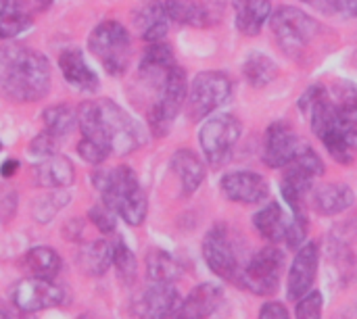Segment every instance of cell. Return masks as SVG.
I'll list each match as a JSON object with an SVG mask.
<instances>
[{"instance_id": "7bdbcfd3", "label": "cell", "mask_w": 357, "mask_h": 319, "mask_svg": "<svg viewBox=\"0 0 357 319\" xmlns=\"http://www.w3.org/2000/svg\"><path fill=\"white\" fill-rule=\"evenodd\" d=\"M17 169H19V163H17L15 159H8V161H4V163H2L0 173H2L4 178H10L13 173H17Z\"/></svg>"}, {"instance_id": "83f0119b", "label": "cell", "mask_w": 357, "mask_h": 319, "mask_svg": "<svg viewBox=\"0 0 357 319\" xmlns=\"http://www.w3.org/2000/svg\"><path fill=\"white\" fill-rule=\"evenodd\" d=\"M23 267L33 278L52 280L61 272V257L50 247H36L23 255Z\"/></svg>"}, {"instance_id": "d6a6232c", "label": "cell", "mask_w": 357, "mask_h": 319, "mask_svg": "<svg viewBox=\"0 0 357 319\" xmlns=\"http://www.w3.org/2000/svg\"><path fill=\"white\" fill-rule=\"evenodd\" d=\"M42 119L46 123V132H50L59 140L63 136H69L77 125V113L67 104H54L46 109L42 113Z\"/></svg>"}, {"instance_id": "74e56055", "label": "cell", "mask_w": 357, "mask_h": 319, "mask_svg": "<svg viewBox=\"0 0 357 319\" xmlns=\"http://www.w3.org/2000/svg\"><path fill=\"white\" fill-rule=\"evenodd\" d=\"M56 146H59V138H54L50 132H40L33 140H31V144H29V153L36 157V161H40V159H44V157H48V155H54L56 153Z\"/></svg>"}, {"instance_id": "4fadbf2b", "label": "cell", "mask_w": 357, "mask_h": 319, "mask_svg": "<svg viewBox=\"0 0 357 319\" xmlns=\"http://www.w3.org/2000/svg\"><path fill=\"white\" fill-rule=\"evenodd\" d=\"M182 303L180 293L169 282H149L134 299L132 313L136 319H174Z\"/></svg>"}, {"instance_id": "44dd1931", "label": "cell", "mask_w": 357, "mask_h": 319, "mask_svg": "<svg viewBox=\"0 0 357 319\" xmlns=\"http://www.w3.org/2000/svg\"><path fill=\"white\" fill-rule=\"evenodd\" d=\"M59 67L63 71V77L65 81H69L73 88L77 90H84V92H94L98 90V77L96 73L88 67V63L84 61V54L82 50L77 48H69V50H63L61 56H59Z\"/></svg>"}, {"instance_id": "603a6c76", "label": "cell", "mask_w": 357, "mask_h": 319, "mask_svg": "<svg viewBox=\"0 0 357 319\" xmlns=\"http://www.w3.org/2000/svg\"><path fill=\"white\" fill-rule=\"evenodd\" d=\"M172 169H174L176 178L180 180V190H182L184 196L195 194L199 190V186L203 184V180H205V165L188 148H180V150L174 153Z\"/></svg>"}, {"instance_id": "ba28073f", "label": "cell", "mask_w": 357, "mask_h": 319, "mask_svg": "<svg viewBox=\"0 0 357 319\" xmlns=\"http://www.w3.org/2000/svg\"><path fill=\"white\" fill-rule=\"evenodd\" d=\"M186 96H188L186 73L182 67L174 65L165 73L163 81L159 84V96L149 111V127H151L153 136L163 138L165 134H169L172 123L178 117Z\"/></svg>"}, {"instance_id": "6da1fadb", "label": "cell", "mask_w": 357, "mask_h": 319, "mask_svg": "<svg viewBox=\"0 0 357 319\" xmlns=\"http://www.w3.org/2000/svg\"><path fill=\"white\" fill-rule=\"evenodd\" d=\"M299 109L328 155L337 163H354L357 150V84L335 81L331 90L310 86L299 98Z\"/></svg>"}, {"instance_id": "f1b7e54d", "label": "cell", "mask_w": 357, "mask_h": 319, "mask_svg": "<svg viewBox=\"0 0 357 319\" xmlns=\"http://www.w3.org/2000/svg\"><path fill=\"white\" fill-rule=\"evenodd\" d=\"M176 65L174 61V50L163 44V42H151V46L144 50V56L140 61V73L144 77H153L159 79V84L163 81L165 73Z\"/></svg>"}, {"instance_id": "4dcf8cb0", "label": "cell", "mask_w": 357, "mask_h": 319, "mask_svg": "<svg viewBox=\"0 0 357 319\" xmlns=\"http://www.w3.org/2000/svg\"><path fill=\"white\" fill-rule=\"evenodd\" d=\"M243 73L253 88H264L276 79L278 65L266 52H251L243 63Z\"/></svg>"}, {"instance_id": "e575fe53", "label": "cell", "mask_w": 357, "mask_h": 319, "mask_svg": "<svg viewBox=\"0 0 357 319\" xmlns=\"http://www.w3.org/2000/svg\"><path fill=\"white\" fill-rule=\"evenodd\" d=\"M69 203V192H63V190H56L52 188L50 194H46L44 199L38 201V207H36V217L38 221H48L50 217H54L56 211L63 209V205Z\"/></svg>"}, {"instance_id": "ee69618b", "label": "cell", "mask_w": 357, "mask_h": 319, "mask_svg": "<svg viewBox=\"0 0 357 319\" xmlns=\"http://www.w3.org/2000/svg\"><path fill=\"white\" fill-rule=\"evenodd\" d=\"M79 319H98L96 316H92V313H86V316H82Z\"/></svg>"}, {"instance_id": "d590c367", "label": "cell", "mask_w": 357, "mask_h": 319, "mask_svg": "<svg viewBox=\"0 0 357 319\" xmlns=\"http://www.w3.org/2000/svg\"><path fill=\"white\" fill-rule=\"evenodd\" d=\"M324 299L320 290H310L303 295L295 307V319H322Z\"/></svg>"}, {"instance_id": "3957f363", "label": "cell", "mask_w": 357, "mask_h": 319, "mask_svg": "<svg viewBox=\"0 0 357 319\" xmlns=\"http://www.w3.org/2000/svg\"><path fill=\"white\" fill-rule=\"evenodd\" d=\"M92 184L100 192L102 203L111 207L128 226H140L146 219V194L128 165L94 171Z\"/></svg>"}, {"instance_id": "bcb514c9", "label": "cell", "mask_w": 357, "mask_h": 319, "mask_svg": "<svg viewBox=\"0 0 357 319\" xmlns=\"http://www.w3.org/2000/svg\"><path fill=\"white\" fill-rule=\"evenodd\" d=\"M0 150H2V142H0Z\"/></svg>"}, {"instance_id": "9c48e42d", "label": "cell", "mask_w": 357, "mask_h": 319, "mask_svg": "<svg viewBox=\"0 0 357 319\" xmlns=\"http://www.w3.org/2000/svg\"><path fill=\"white\" fill-rule=\"evenodd\" d=\"M284 270V253L276 247H266L243 265L236 284L257 297H270L280 286Z\"/></svg>"}, {"instance_id": "52a82bcc", "label": "cell", "mask_w": 357, "mask_h": 319, "mask_svg": "<svg viewBox=\"0 0 357 319\" xmlns=\"http://www.w3.org/2000/svg\"><path fill=\"white\" fill-rule=\"evenodd\" d=\"M88 48L109 75L126 73L132 56V38L119 21L98 23L88 38Z\"/></svg>"}, {"instance_id": "f546056e", "label": "cell", "mask_w": 357, "mask_h": 319, "mask_svg": "<svg viewBox=\"0 0 357 319\" xmlns=\"http://www.w3.org/2000/svg\"><path fill=\"white\" fill-rule=\"evenodd\" d=\"M77 261L88 276H105L113 265V244L109 240H94L82 249Z\"/></svg>"}, {"instance_id": "8d00e7d4", "label": "cell", "mask_w": 357, "mask_h": 319, "mask_svg": "<svg viewBox=\"0 0 357 319\" xmlns=\"http://www.w3.org/2000/svg\"><path fill=\"white\" fill-rule=\"evenodd\" d=\"M88 217H90V221H92L102 234H111V232H115V228H117V213H115L111 207H107L105 203L94 205V207L90 209Z\"/></svg>"}, {"instance_id": "cb8c5ba5", "label": "cell", "mask_w": 357, "mask_h": 319, "mask_svg": "<svg viewBox=\"0 0 357 319\" xmlns=\"http://www.w3.org/2000/svg\"><path fill=\"white\" fill-rule=\"evenodd\" d=\"M356 196L347 184H326L312 192V205L320 215H339L354 205Z\"/></svg>"}, {"instance_id": "5b68a950", "label": "cell", "mask_w": 357, "mask_h": 319, "mask_svg": "<svg viewBox=\"0 0 357 319\" xmlns=\"http://www.w3.org/2000/svg\"><path fill=\"white\" fill-rule=\"evenodd\" d=\"M324 173L322 157L307 144H301L295 159L284 167L280 190L293 213H303L305 201L312 192L314 180Z\"/></svg>"}, {"instance_id": "30bf717a", "label": "cell", "mask_w": 357, "mask_h": 319, "mask_svg": "<svg viewBox=\"0 0 357 319\" xmlns=\"http://www.w3.org/2000/svg\"><path fill=\"white\" fill-rule=\"evenodd\" d=\"M238 138H241V123L234 115L228 113L207 119L199 130V142L203 155L213 167H222L230 159Z\"/></svg>"}, {"instance_id": "2e32d148", "label": "cell", "mask_w": 357, "mask_h": 319, "mask_svg": "<svg viewBox=\"0 0 357 319\" xmlns=\"http://www.w3.org/2000/svg\"><path fill=\"white\" fill-rule=\"evenodd\" d=\"M320 265V247L318 242H303L293 259L291 272H289V290L287 297L291 301H299L303 295H307L316 282Z\"/></svg>"}, {"instance_id": "1f68e13d", "label": "cell", "mask_w": 357, "mask_h": 319, "mask_svg": "<svg viewBox=\"0 0 357 319\" xmlns=\"http://www.w3.org/2000/svg\"><path fill=\"white\" fill-rule=\"evenodd\" d=\"M182 274L180 263L165 251L153 249L146 257V278L149 282H169L174 284Z\"/></svg>"}, {"instance_id": "484cf974", "label": "cell", "mask_w": 357, "mask_h": 319, "mask_svg": "<svg viewBox=\"0 0 357 319\" xmlns=\"http://www.w3.org/2000/svg\"><path fill=\"white\" fill-rule=\"evenodd\" d=\"M31 25L27 0H0V40H10Z\"/></svg>"}, {"instance_id": "4316f807", "label": "cell", "mask_w": 357, "mask_h": 319, "mask_svg": "<svg viewBox=\"0 0 357 319\" xmlns=\"http://www.w3.org/2000/svg\"><path fill=\"white\" fill-rule=\"evenodd\" d=\"M165 15L169 21L180 23V25H192V27H203L211 23V15L205 4L197 0H167L163 2Z\"/></svg>"}, {"instance_id": "9a60e30c", "label": "cell", "mask_w": 357, "mask_h": 319, "mask_svg": "<svg viewBox=\"0 0 357 319\" xmlns=\"http://www.w3.org/2000/svg\"><path fill=\"white\" fill-rule=\"evenodd\" d=\"M299 136L284 121H274L264 138V163L272 169H284L301 148Z\"/></svg>"}, {"instance_id": "f35d334b", "label": "cell", "mask_w": 357, "mask_h": 319, "mask_svg": "<svg viewBox=\"0 0 357 319\" xmlns=\"http://www.w3.org/2000/svg\"><path fill=\"white\" fill-rule=\"evenodd\" d=\"M77 153H79V157L84 159V161H88V163H92V165H100L109 155H111V150L109 148H105V146H100V144H96V142H90V140H79V144H77Z\"/></svg>"}, {"instance_id": "e0dca14e", "label": "cell", "mask_w": 357, "mask_h": 319, "mask_svg": "<svg viewBox=\"0 0 357 319\" xmlns=\"http://www.w3.org/2000/svg\"><path fill=\"white\" fill-rule=\"evenodd\" d=\"M222 192L228 201L232 203H243V205H257L268 199L270 186L264 176L255 171H232L226 173L220 182Z\"/></svg>"}, {"instance_id": "8fae6325", "label": "cell", "mask_w": 357, "mask_h": 319, "mask_svg": "<svg viewBox=\"0 0 357 319\" xmlns=\"http://www.w3.org/2000/svg\"><path fill=\"white\" fill-rule=\"evenodd\" d=\"M203 257L207 267L222 280L236 282L243 270L238 249L232 240V232L226 224H215L203 240Z\"/></svg>"}, {"instance_id": "277c9868", "label": "cell", "mask_w": 357, "mask_h": 319, "mask_svg": "<svg viewBox=\"0 0 357 319\" xmlns=\"http://www.w3.org/2000/svg\"><path fill=\"white\" fill-rule=\"evenodd\" d=\"M94 111H96L98 130H100L102 138L107 140V144L111 146V153L130 155L142 146V142H144L142 127L117 102H113L109 98L96 100Z\"/></svg>"}, {"instance_id": "d4e9b609", "label": "cell", "mask_w": 357, "mask_h": 319, "mask_svg": "<svg viewBox=\"0 0 357 319\" xmlns=\"http://www.w3.org/2000/svg\"><path fill=\"white\" fill-rule=\"evenodd\" d=\"M234 21L241 33L257 36L272 13L270 0H234Z\"/></svg>"}, {"instance_id": "f6af8a7d", "label": "cell", "mask_w": 357, "mask_h": 319, "mask_svg": "<svg viewBox=\"0 0 357 319\" xmlns=\"http://www.w3.org/2000/svg\"><path fill=\"white\" fill-rule=\"evenodd\" d=\"M0 319H10V318H8V316H6L4 311H0Z\"/></svg>"}, {"instance_id": "ffe728a7", "label": "cell", "mask_w": 357, "mask_h": 319, "mask_svg": "<svg viewBox=\"0 0 357 319\" xmlns=\"http://www.w3.org/2000/svg\"><path fill=\"white\" fill-rule=\"evenodd\" d=\"M134 23H136L138 33L146 42H161L169 29V19L165 15V6L159 0L142 2L134 10Z\"/></svg>"}, {"instance_id": "7402d4cb", "label": "cell", "mask_w": 357, "mask_h": 319, "mask_svg": "<svg viewBox=\"0 0 357 319\" xmlns=\"http://www.w3.org/2000/svg\"><path fill=\"white\" fill-rule=\"evenodd\" d=\"M291 224H293V215H287L284 209H282L278 203H270L268 207L259 209V211L253 215V226H255V230H257L268 242H274V244L287 240L289 230H291Z\"/></svg>"}, {"instance_id": "5bb4252c", "label": "cell", "mask_w": 357, "mask_h": 319, "mask_svg": "<svg viewBox=\"0 0 357 319\" xmlns=\"http://www.w3.org/2000/svg\"><path fill=\"white\" fill-rule=\"evenodd\" d=\"M63 301H65V293L59 286H54L50 280L33 278V276L21 280L13 293V303L27 313L59 307Z\"/></svg>"}, {"instance_id": "ab89813d", "label": "cell", "mask_w": 357, "mask_h": 319, "mask_svg": "<svg viewBox=\"0 0 357 319\" xmlns=\"http://www.w3.org/2000/svg\"><path fill=\"white\" fill-rule=\"evenodd\" d=\"M257 319H291L287 307L282 303H266L259 311V318Z\"/></svg>"}, {"instance_id": "7c38bea8", "label": "cell", "mask_w": 357, "mask_h": 319, "mask_svg": "<svg viewBox=\"0 0 357 319\" xmlns=\"http://www.w3.org/2000/svg\"><path fill=\"white\" fill-rule=\"evenodd\" d=\"M232 94V81L222 71H203L199 73L188 90V115L199 121L211 111L222 107Z\"/></svg>"}, {"instance_id": "8992f818", "label": "cell", "mask_w": 357, "mask_h": 319, "mask_svg": "<svg viewBox=\"0 0 357 319\" xmlns=\"http://www.w3.org/2000/svg\"><path fill=\"white\" fill-rule=\"evenodd\" d=\"M270 25H272V31L276 36L278 46L291 59L303 56L320 31L318 21L297 6L276 8V13L270 19Z\"/></svg>"}, {"instance_id": "ac0fdd59", "label": "cell", "mask_w": 357, "mask_h": 319, "mask_svg": "<svg viewBox=\"0 0 357 319\" xmlns=\"http://www.w3.org/2000/svg\"><path fill=\"white\" fill-rule=\"evenodd\" d=\"M224 301V290L218 284L205 282L190 290V295L180 303L174 319H209Z\"/></svg>"}, {"instance_id": "d6986e66", "label": "cell", "mask_w": 357, "mask_h": 319, "mask_svg": "<svg viewBox=\"0 0 357 319\" xmlns=\"http://www.w3.org/2000/svg\"><path fill=\"white\" fill-rule=\"evenodd\" d=\"M33 178H36L38 186H42V188H50V190L52 188H67L73 184L75 169L67 157L54 153V155H48L36 163Z\"/></svg>"}, {"instance_id": "7a4b0ae2", "label": "cell", "mask_w": 357, "mask_h": 319, "mask_svg": "<svg viewBox=\"0 0 357 319\" xmlns=\"http://www.w3.org/2000/svg\"><path fill=\"white\" fill-rule=\"evenodd\" d=\"M50 88L48 59L23 44L0 48V94L15 102H36Z\"/></svg>"}, {"instance_id": "836d02e7", "label": "cell", "mask_w": 357, "mask_h": 319, "mask_svg": "<svg viewBox=\"0 0 357 319\" xmlns=\"http://www.w3.org/2000/svg\"><path fill=\"white\" fill-rule=\"evenodd\" d=\"M113 265L117 270L119 282L123 286H134V282H136V257L123 240H117L113 244Z\"/></svg>"}, {"instance_id": "b9f144b4", "label": "cell", "mask_w": 357, "mask_h": 319, "mask_svg": "<svg viewBox=\"0 0 357 319\" xmlns=\"http://www.w3.org/2000/svg\"><path fill=\"white\" fill-rule=\"evenodd\" d=\"M337 10L349 17H357V0H337Z\"/></svg>"}, {"instance_id": "60d3db41", "label": "cell", "mask_w": 357, "mask_h": 319, "mask_svg": "<svg viewBox=\"0 0 357 319\" xmlns=\"http://www.w3.org/2000/svg\"><path fill=\"white\" fill-rule=\"evenodd\" d=\"M301 2L314 6L320 13H333V10H337V0H301Z\"/></svg>"}]
</instances>
